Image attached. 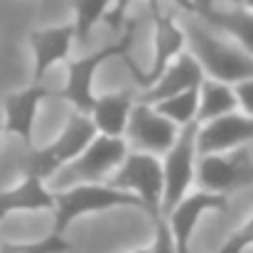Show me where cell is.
Wrapping results in <instances>:
<instances>
[{
  "label": "cell",
  "instance_id": "cell-1",
  "mask_svg": "<svg viewBox=\"0 0 253 253\" xmlns=\"http://www.w3.org/2000/svg\"><path fill=\"white\" fill-rule=\"evenodd\" d=\"M184 32H187V44L192 49L189 54L199 62V67L209 79L234 86L253 79V57L239 44L226 42L224 37L214 35L211 30L197 22H189Z\"/></svg>",
  "mask_w": 253,
  "mask_h": 253
},
{
  "label": "cell",
  "instance_id": "cell-2",
  "mask_svg": "<svg viewBox=\"0 0 253 253\" xmlns=\"http://www.w3.org/2000/svg\"><path fill=\"white\" fill-rule=\"evenodd\" d=\"M108 209H143V202L123 189H116L106 182H82L69 189L54 192V234H62L84 214L108 211Z\"/></svg>",
  "mask_w": 253,
  "mask_h": 253
},
{
  "label": "cell",
  "instance_id": "cell-3",
  "mask_svg": "<svg viewBox=\"0 0 253 253\" xmlns=\"http://www.w3.org/2000/svg\"><path fill=\"white\" fill-rule=\"evenodd\" d=\"M133 30L135 25L128 22L126 30H123V37L121 42H113L108 47H101L91 54L84 57H77V59H69L67 62V82L62 88L54 91V96H59L62 101H67L77 113H86L91 116V108L96 103V93H93V74L108 62V59H126L128 57V49L133 44Z\"/></svg>",
  "mask_w": 253,
  "mask_h": 253
},
{
  "label": "cell",
  "instance_id": "cell-4",
  "mask_svg": "<svg viewBox=\"0 0 253 253\" xmlns=\"http://www.w3.org/2000/svg\"><path fill=\"white\" fill-rule=\"evenodd\" d=\"M106 184L135 194L143 202V209L153 221L165 219V214H163L165 174H163V160L158 155L135 153V150L128 153L126 163L116 169V174Z\"/></svg>",
  "mask_w": 253,
  "mask_h": 253
},
{
  "label": "cell",
  "instance_id": "cell-5",
  "mask_svg": "<svg viewBox=\"0 0 253 253\" xmlns=\"http://www.w3.org/2000/svg\"><path fill=\"white\" fill-rule=\"evenodd\" d=\"M96 135H98V130H96L91 116L72 111V116L67 118V126L62 128V133L47 148L30 155V160L25 165V174H35L40 179L52 177L57 169H62L64 165H72L91 145V140Z\"/></svg>",
  "mask_w": 253,
  "mask_h": 253
},
{
  "label": "cell",
  "instance_id": "cell-6",
  "mask_svg": "<svg viewBox=\"0 0 253 253\" xmlns=\"http://www.w3.org/2000/svg\"><path fill=\"white\" fill-rule=\"evenodd\" d=\"M197 135L199 123H189L179 130L174 145L163 160V174H165V197H163V214L169 211L189 194L192 182L197 179Z\"/></svg>",
  "mask_w": 253,
  "mask_h": 253
},
{
  "label": "cell",
  "instance_id": "cell-7",
  "mask_svg": "<svg viewBox=\"0 0 253 253\" xmlns=\"http://www.w3.org/2000/svg\"><path fill=\"white\" fill-rule=\"evenodd\" d=\"M184 44H187V32L182 25H177L174 15L158 12V15H153V59H150V67L138 69L130 57H126L123 62L130 69L135 84L148 91L160 82L165 69L184 52Z\"/></svg>",
  "mask_w": 253,
  "mask_h": 253
},
{
  "label": "cell",
  "instance_id": "cell-8",
  "mask_svg": "<svg viewBox=\"0 0 253 253\" xmlns=\"http://www.w3.org/2000/svg\"><path fill=\"white\" fill-rule=\"evenodd\" d=\"M197 182L204 192L229 194L234 189H244L253 184L251 153L236 148L221 155H199L197 160Z\"/></svg>",
  "mask_w": 253,
  "mask_h": 253
},
{
  "label": "cell",
  "instance_id": "cell-9",
  "mask_svg": "<svg viewBox=\"0 0 253 253\" xmlns=\"http://www.w3.org/2000/svg\"><path fill=\"white\" fill-rule=\"evenodd\" d=\"M179 130L182 128L168 121L163 113H158L155 106L138 101L126 128V140L133 145L135 153H150L165 158L169 148L174 145Z\"/></svg>",
  "mask_w": 253,
  "mask_h": 253
},
{
  "label": "cell",
  "instance_id": "cell-10",
  "mask_svg": "<svg viewBox=\"0 0 253 253\" xmlns=\"http://www.w3.org/2000/svg\"><path fill=\"white\" fill-rule=\"evenodd\" d=\"M226 209H229V197L226 194H214V192H204V189L187 194L165 216L174 253H192L189 251V241H192V234H194L199 219L207 211H226Z\"/></svg>",
  "mask_w": 253,
  "mask_h": 253
},
{
  "label": "cell",
  "instance_id": "cell-11",
  "mask_svg": "<svg viewBox=\"0 0 253 253\" xmlns=\"http://www.w3.org/2000/svg\"><path fill=\"white\" fill-rule=\"evenodd\" d=\"M54 96V88L44 84H30L20 91H12L2 98V133L17 135L27 148H32L35 121L40 106Z\"/></svg>",
  "mask_w": 253,
  "mask_h": 253
},
{
  "label": "cell",
  "instance_id": "cell-12",
  "mask_svg": "<svg viewBox=\"0 0 253 253\" xmlns=\"http://www.w3.org/2000/svg\"><path fill=\"white\" fill-rule=\"evenodd\" d=\"M77 42L74 22L52 25V27H35L30 32V47H32V84H42L47 72L59 64L69 62L72 44Z\"/></svg>",
  "mask_w": 253,
  "mask_h": 253
},
{
  "label": "cell",
  "instance_id": "cell-13",
  "mask_svg": "<svg viewBox=\"0 0 253 253\" xmlns=\"http://www.w3.org/2000/svg\"><path fill=\"white\" fill-rule=\"evenodd\" d=\"M128 153L130 150L126 138L96 135L69 168L77 177H82V182H108L116 174V169L126 163Z\"/></svg>",
  "mask_w": 253,
  "mask_h": 253
},
{
  "label": "cell",
  "instance_id": "cell-14",
  "mask_svg": "<svg viewBox=\"0 0 253 253\" xmlns=\"http://www.w3.org/2000/svg\"><path fill=\"white\" fill-rule=\"evenodd\" d=\"M253 140V116L246 113H229L216 121L199 126L197 135V153L199 155H221L241 148Z\"/></svg>",
  "mask_w": 253,
  "mask_h": 253
},
{
  "label": "cell",
  "instance_id": "cell-15",
  "mask_svg": "<svg viewBox=\"0 0 253 253\" xmlns=\"http://www.w3.org/2000/svg\"><path fill=\"white\" fill-rule=\"evenodd\" d=\"M204 79H207V74H204V69L199 67V62H197L192 54L182 52L168 69H165V74L160 77V82L153 86V88L143 91V93L138 96V101L155 106L158 101H165V98L177 96V93H182V91L199 88V86L204 84Z\"/></svg>",
  "mask_w": 253,
  "mask_h": 253
},
{
  "label": "cell",
  "instance_id": "cell-16",
  "mask_svg": "<svg viewBox=\"0 0 253 253\" xmlns=\"http://www.w3.org/2000/svg\"><path fill=\"white\" fill-rule=\"evenodd\" d=\"M135 103H138V96L133 91H111V93L96 96V103L91 108V121L98 135L126 138V128H128Z\"/></svg>",
  "mask_w": 253,
  "mask_h": 253
},
{
  "label": "cell",
  "instance_id": "cell-17",
  "mask_svg": "<svg viewBox=\"0 0 253 253\" xmlns=\"http://www.w3.org/2000/svg\"><path fill=\"white\" fill-rule=\"evenodd\" d=\"M17 211H54V192L44 187V179L25 174L15 187L0 192V221Z\"/></svg>",
  "mask_w": 253,
  "mask_h": 253
},
{
  "label": "cell",
  "instance_id": "cell-18",
  "mask_svg": "<svg viewBox=\"0 0 253 253\" xmlns=\"http://www.w3.org/2000/svg\"><path fill=\"white\" fill-rule=\"evenodd\" d=\"M199 20H204L209 27L219 30L221 35H226L229 40H234L244 52H249L253 57V12L246 7H236V10H207L202 15H197Z\"/></svg>",
  "mask_w": 253,
  "mask_h": 253
},
{
  "label": "cell",
  "instance_id": "cell-19",
  "mask_svg": "<svg viewBox=\"0 0 253 253\" xmlns=\"http://www.w3.org/2000/svg\"><path fill=\"white\" fill-rule=\"evenodd\" d=\"M236 108H239V98H236L234 86L214 82V79H204V84L199 86V111H197L199 126L216 121L221 116L236 113Z\"/></svg>",
  "mask_w": 253,
  "mask_h": 253
},
{
  "label": "cell",
  "instance_id": "cell-20",
  "mask_svg": "<svg viewBox=\"0 0 253 253\" xmlns=\"http://www.w3.org/2000/svg\"><path fill=\"white\" fill-rule=\"evenodd\" d=\"M155 111L163 113L168 121H172L179 128L194 123L197 121V111H199V88L182 91V93L169 96L165 101H158L155 103Z\"/></svg>",
  "mask_w": 253,
  "mask_h": 253
},
{
  "label": "cell",
  "instance_id": "cell-21",
  "mask_svg": "<svg viewBox=\"0 0 253 253\" xmlns=\"http://www.w3.org/2000/svg\"><path fill=\"white\" fill-rule=\"evenodd\" d=\"M111 5L113 0H74V30L79 42L91 37V30L108 15Z\"/></svg>",
  "mask_w": 253,
  "mask_h": 253
},
{
  "label": "cell",
  "instance_id": "cell-22",
  "mask_svg": "<svg viewBox=\"0 0 253 253\" xmlns=\"http://www.w3.org/2000/svg\"><path fill=\"white\" fill-rule=\"evenodd\" d=\"M72 249V241L54 231L37 241H0V253H69Z\"/></svg>",
  "mask_w": 253,
  "mask_h": 253
},
{
  "label": "cell",
  "instance_id": "cell-23",
  "mask_svg": "<svg viewBox=\"0 0 253 253\" xmlns=\"http://www.w3.org/2000/svg\"><path fill=\"white\" fill-rule=\"evenodd\" d=\"M130 2H133V0H113L108 15L103 17V22L108 25V30H113V32H123V30H126V25H128V22H126V12H128ZM148 5H150L153 15L163 12V10H160V0H148Z\"/></svg>",
  "mask_w": 253,
  "mask_h": 253
},
{
  "label": "cell",
  "instance_id": "cell-24",
  "mask_svg": "<svg viewBox=\"0 0 253 253\" xmlns=\"http://www.w3.org/2000/svg\"><path fill=\"white\" fill-rule=\"evenodd\" d=\"M251 246H253V214L249 216V221H246L241 229H236V231L224 241V246L216 253H244L246 249H251Z\"/></svg>",
  "mask_w": 253,
  "mask_h": 253
},
{
  "label": "cell",
  "instance_id": "cell-25",
  "mask_svg": "<svg viewBox=\"0 0 253 253\" xmlns=\"http://www.w3.org/2000/svg\"><path fill=\"white\" fill-rule=\"evenodd\" d=\"M153 246L150 251L153 253H174V246H172V236H169V226L168 219H160V221H153Z\"/></svg>",
  "mask_w": 253,
  "mask_h": 253
},
{
  "label": "cell",
  "instance_id": "cell-26",
  "mask_svg": "<svg viewBox=\"0 0 253 253\" xmlns=\"http://www.w3.org/2000/svg\"><path fill=\"white\" fill-rule=\"evenodd\" d=\"M234 91H236V98H239V106L244 108V113H246V116H253V79L236 84Z\"/></svg>",
  "mask_w": 253,
  "mask_h": 253
},
{
  "label": "cell",
  "instance_id": "cell-27",
  "mask_svg": "<svg viewBox=\"0 0 253 253\" xmlns=\"http://www.w3.org/2000/svg\"><path fill=\"white\" fill-rule=\"evenodd\" d=\"M184 12H189V15H202V12H207V10H211L214 7V0H174Z\"/></svg>",
  "mask_w": 253,
  "mask_h": 253
},
{
  "label": "cell",
  "instance_id": "cell-28",
  "mask_svg": "<svg viewBox=\"0 0 253 253\" xmlns=\"http://www.w3.org/2000/svg\"><path fill=\"white\" fill-rule=\"evenodd\" d=\"M234 2H239V7H246L253 12V0H234Z\"/></svg>",
  "mask_w": 253,
  "mask_h": 253
},
{
  "label": "cell",
  "instance_id": "cell-29",
  "mask_svg": "<svg viewBox=\"0 0 253 253\" xmlns=\"http://www.w3.org/2000/svg\"><path fill=\"white\" fill-rule=\"evenodd\" d=\"M130 253H153L150 249H135V251H130Z\"/></svg>",
  "mask_w": 253,
  "mask_h": 253
},
{
  "label": "cell",
  "instance_id": "cell-30",
  "mask_svg": "<svg viewBox=\"0 0 253 253\" xmlns=\"http://www.w3.org/2000/svg\"><path fill=\"white\" fill-rule=\"evenodd\" d=\"M0 133H2V126H0Z\"/></svg>",
  "mask_w": 253,
  "mask_h": 253
}]
</instances>
